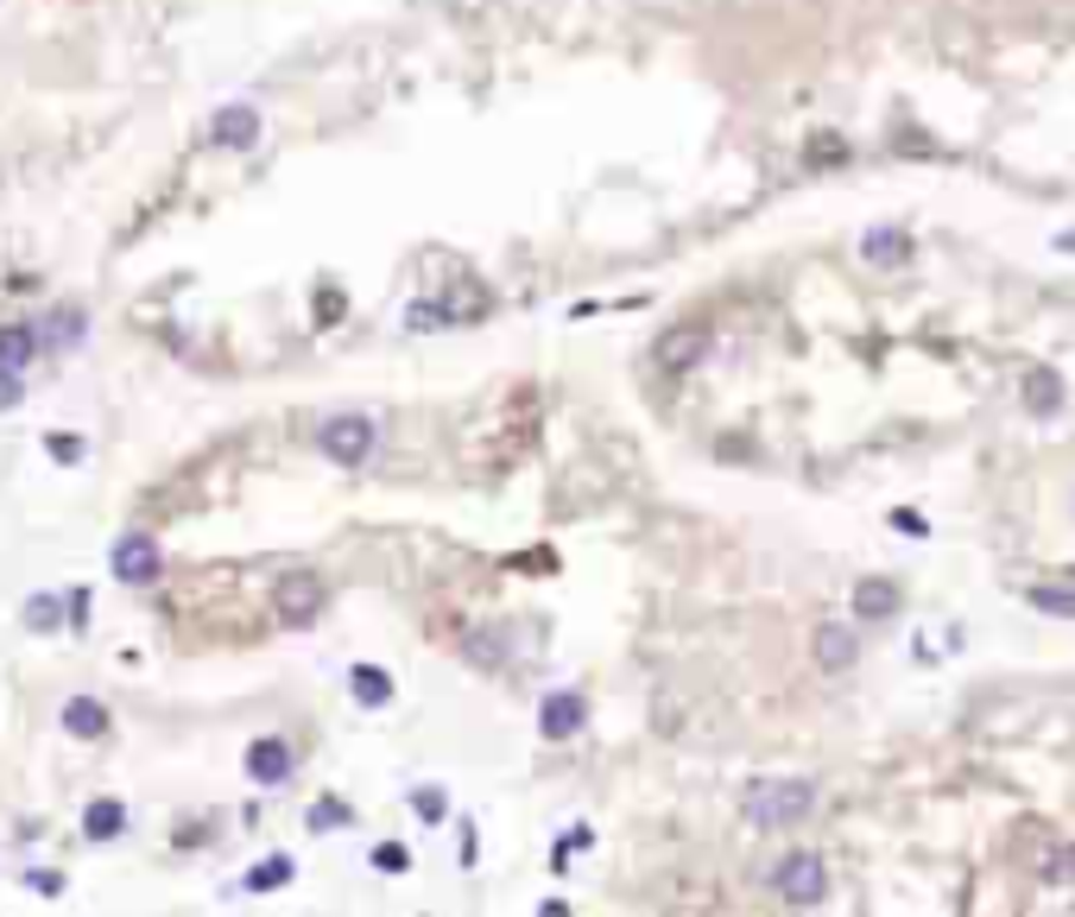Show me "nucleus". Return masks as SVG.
Returning <instances> with one entry per match:
<instances>
[{"label": "nucleus", "mask_w": 1075, "mask_h": 917, "mask_svg": "<svg viewBox=\"0 0 1075 917\" xmlns=\"http://www.w3.org/2000/svg\"><path fill=\"white\" fill-rule=\"evenodd\" d=\"M741 810L753 829H791L816 810V785L810 778H759V785H746Z\"/></svg>", "instance_id": "1"}, {"label": "nucleus", "mask_w": 1075, "mask_h": 917, "mask_svg": "<svg viewBox=\"0 0 1075 917\" xmlns=\"http://www.w3.org/2000/svg\"><path fill=\"white\" fill-rule=\"evenodd\" d=\"M310 443H317V456L335 462V469H368L373 456H380V424L361 418V411H330Z\"/></svg>", "instance_id": "2"}, {"label": "nucleus", "mask_w": 1075, "mask_h": 917, "mask_svg": "<svg viewBox=\"0 0 1075 917\" xmlns=\"http://www.w3.org/2000/svg\"><path fill=\"white\" fill-rule=\"evenodd\" d=\"M772 892H779L784 905H797V912H810L829 899V867L816 861L810 848H791L779 867H772Z\"/></svg>", "instance_id": "3"}, {"label": "nucleus", "mask_w": 1075, "mask_h": 917, "mask_svg": "<svg viewBox=\"0 0 1075 917\" xmlns=\"http://www.w3.org/2000/svg\"><path fill=\"white\" fill-rule=\"evenodd\" d=\"M583 722H589V702H583V690H551V697L538 702V734H545L551 747L576 740V734H583Z\"/></svg>", "instance_id": "4"}, {"label": "nucleus", "mask_w": 1075, "mask_h": 917, "mask_svg": "<svg viewBox=\"0 0 1075 917\" xmlns=\"http://www.w3.org/2000/svg\"><path fill=\"white\" fill-rule=\"evenodd\" d=\"M158 570H165V557H158V545H152L146 532H133V538H120V545H114V576H120L127 588L158 583Z\"/></svg>", "instance_id": "5"}, {"label": "nucleus", "mask_w": 1075, "mask_h": 917, "mask_svg": "<svg viewBox=\"0 0 1075 917\" xmlns=\"http://www.w3.org/2000/svg\"><path fill=\"white\" fill-rule=\"evenodd\" d=\"M317 614H323V583H317V576H285V583H279V626L304 633Z\"/></svg>", "instance_id": "6"}, {"label": "nucleus", "mask_w": 1075, "mask_h": 917, "mask_svg": "<svg viewBox=\"0 0 1075 917\" xmlns=\"http://www.w3.org/2000/svg\"><path fill=\"white\" fill-rule=\"evenodd\" d=\"M209 140L228 152H247L260 147V109H247V102H228V109L209 114Z\"/></svg>", "instance_id": "7"}, {"label": "nucleus", "mask_w": 1075, "mask_h": 917, "mask_svg": "<svg viewBox=\"0 0 1075 917\" xmlns=\"http://www.w3.org/2000/svg\"><path fill=\"white\" fill-rule=\"evenodd\" d=\"M292 766H297V753H292V740H279V734H266V740L247 747V778L254 785H285Z\"/></svg>", "instance_id": "8"}, {"label": "nucleus", "mask_w": 1075, "mask_h": 917, "mask_svg": "<svg viewBox=\"0 0 1075 917\" xmlns=\"http://www.w3.org/2000/svg\"><path fill=\"white\" fill-rule=\"evenodd\" d=\"M38 330V348H82V335H89V317H82V304H57V310H44V323Z\"/></svg>", "instance_id": "9"}, {"label": "nucleus", "mask_w": 1075, "mask_h": 917, "mask_svg": "<svg viewBox=\"0 0 1075 917\" xmlns=\"http://www.w3.org/2000/svg\"><path fill=\"white\" fill-rule=\"evenodd\" d=\"M854 659H860L854 626H842V621H822V626H816V664H822V671H854Z\"/></svg>", "instance_id": "10"}, {"label": "nucleus", "mask_w": 1075, "mask_h": 917, "mask_svg": "<svg viewBox=\"0 0 1075 917\" xmlns=\"http://www.w3.org/2000/svg\"><path fill=\"white\" fill-rule=\"evenodd\" d=\"M1025 411L1032 418H1057L1063 411V373L1057 367H1032L1025 373Z\"/></svg>", "instance_id": "11"}, {"label": "nucleus", "mask_w": 1075, "mask_h": 917, "mask_svg": "<svg viewBox=\"0 0 1075 917\" xmlns=\"http://www.w3.org/2000/svg\"><path fill=\"white\" fill-rule=\"evenodd\" d=\"M64 728H71L76 740H108L114 715L95 697H71V702H64Z\"/></svg>", "instance_id": "12"}, {"label": "nucleus", "mask_w": 1075, "mask_h": 917, "mask_svg": "<svg viewBox=\"0 0 1075 917\" xmlns=\"http://www.w3.org/2000/svg\"><path fill=\"white\" fill-rule=\"evenodd\" d=\"M708 355V330H670L665 335V348H658V361H665V373H690V367Z\"/></svg>", "instance_id": "13"}, {"label": "nucleus", "mask_w": 1075, "mask_h": 917, "mask_svg": "<svg viewBox=\"0 0 1075 917\" xmlns=\"http://www.w3.org/2000/svg\"><path fill=\"white\" fill-rule=\"evenodd\" d=\"M860 259H867V266H905V259H911V241H905L898 228H867V234H860Z\"/></svg>", "instance_id": "14"}, {"label": "nucleus", "mask_w": 1075, "mask_h": 917, "mask_svg": "<svg viewBox=\"0 0 1075 917\" xmlns=\"http://www.w3.org/2000/svg\"><path fill=\"white\" fill-rule=\"evenodd\" d=\"M44 348H38V330L33 323H7L0 330V367H13V373H26Z\"/></svg>", "instance_id": "15"}, {"label": "nucleus", "mask_w": 1075, "mask_h": 917, "mask_svg": "<svg viewBox=\"0 0 1075 917\" xmlns=\"http://www.w3.org/2000/svg\"><path fill=\"white\" fill-rule=\"evenodd\" d=\"M854 614H860V621H892V614H898V588H892L886 576H867V583L854 588Z\"/></svg>", "instance_id": "16"}, {"label": "nucleus", "mask_w": 1075, "mask_h": 917, "mask_svg": "<svg viewBox=\"0 0 1075 917\" xmlns=\"http://www.w3.org/2000/svg\"><path fill=\"white\" fill-rule=\"evenodd\" d=\"M120 829H127V810L114 804V798H95V804L82 810V836H89L95 848H102V842H114Z\"/></svg>", "instance_id": "17"}, {"label": "nucleus", "mask_w": 1075, "mask_h": 917, "mask_svg": "<svg viewBox=\"0 0 1075 917\" xmlns=\"http://www.w3.org/2000/svg\"><path fill=\"white\" fill-rule=\"evenodd\" d=\"M348 690H355V702H368V709H386L393 702V677L380 664H355L348 671Z\"/></svg>", "instance_id": "18"}, {"label": "nucleus", "mask_w": 1075, "mask_h": 917, "mask_svg": "<svg viewBox=\"0 0 1075 917\" xmlns=\"http://www.w3.org/2000/svg\"><path fill=\"white\" fill-rule=\"evenodd\" d=\"M26 626H33V633H57V626H64V601H57L51 588H38L33 601H26Z\"/></svg>", "instance_id": "19"}, {"label": "nucleus", "mask_w": 1075, "mask_h": 917, "mask_svg": "<svg viewBox=\"0 0 1075 917\" xmlns=\"http://www.w3.org/2000/svg\"><path fill=\"white\" fill-rule=\"evenodd\" d=\"M1025 601H1032V608H1038V614H1057V621H1075V588H1057V583H1050V588H1032V595H1025Z\"/></svg>", "instance_id": "20"}, {"label": "nucleus", "mask_w": 1075, "mask_h": 917, "mask_svg": "<svg viewBox=\"0 0 1075 917\" xmlns=\"http://www.w3.org/2000/svg\"><path fill=\"white\" fill-rule=\"evenodd\" d=\"M285 880H292V861H266V867L247 874V892H272V886H285Z\"/></svg>", "instance_id": "21"}, {"label": "nucleus", "mask_w": 1075, "mask_h": 917, "mask_svg": "<svg viewBox=\"0 0 1075 917\" xmlns=\"http://www.w3.org/2000/svg\"><path fill=\"white\" fill-rule=\"evenodd\" d=\"M1070 880H1075V842L1063 848V854L1044 861V886H1070Z\"/></svg>", "instance_id": "22"}, {"label": "nucleus", "mask_w": 1075, "mask_h": 917, "mask_svg": "<svg viewBox=\"0 0 1075 917\" xmlns=\"http://www.w3.org/2000/svg\"><path fill=\"white\" fill-rule=\"evenodd\" d=\"M373 867H380V874H406V867H411L406 842H380V848H373Z\"/></svg>", "instance_id": "23"}, {"label": "nucleus", "mask_w": 1075, "mask_h": 917, "mask_svg": "<svg viewBox=\"0 0 1075 917\" xmlns=\"http://www.w3.org/2000/svg\"><path fill=\"white\" fill-rule=\"evenodd\" d=\"M44 449H51L57 462H82V437H76V431H51V437H44Z\"/></svg>", "instance_id": "24"}, {"label": "nucleus", "mask_w": 1075, "mask_h": 917, "mask_svg": "<svg viewBox=\"0 0 1075 917\" xmlns=\"http://www.w3.org/2000/svg\"><path fill=\"white\" fill-rule=\"evenodd\" d=\"M342 310H348V297L335 292V285H323V297H317V323L330 330V323H342Z\"/></svg>", "instance_id": "25"}, {"label": "nucleus", "mask_w": 1075, "mask_h": 917, "mask_svg": "<svg viewBox=\"0 0 1075 917\" xmlns=\"http://www.w3.org/2000/svg\"><path fill=\"white\" fill-rule=\"evenodd\" d=\"M437 323H449L444 304H411L406 310V330H437Z\"/></svg>", "instance_id": "26"}, {"label": "nucleus", "mask_w": 1075, "mask_h": 917, "mask_svg": "<svg viewBox=\"0 0 1075 917\" xmlns=\"http://www.w3.org/2000/svg\"><path fill=\"white\" fill-rule=\"evenodd\" d=\"M462 652H469L475 664H494V659H500V639H494V633H469V646H462Z\"/></svg>", "instance_id": "27"}, {"label": "nucleus", "mask_w": 1075, "mask_h": 917, "mask_svg": "<svg viewBox=\"0 0 1075 917\" xmlns=\"http://www.w3.org/2000/svg\"><path fill=\"white\" fill-rule=\"evenodd\" d=\"M348 816H355L348 804H317V810H310V829H342Z\"/></svg>", "instance_id": "28"}, {"label": "nucleus", "mask_w": 1075, "mask_h": 917, "mask_svg": "<svg viewBox=\"0 0 1075 917\" xmlns=\"http://www.w3.org/2000/svg\"><path fill=\"white\" fill-rule=\"evenodd\" d=\"M444 791H437V785H424V791H418V816H424V823H444Z\"/></svg>", "instance_id": "29"}, {"label": "nucleus", "mask_w": 1075, "mask_h": 917, "mask_svg": "<svg viewBox=\"0 0 1075 917\" xmlns=\"http://www.w3.org/2000/svg\"><path fill=\"white\" fill-rule=\"evenodd\" d=\"M20 399H26V386H20V373H13V367H0V411H13Z\"/></svg>", "instance_id": "30"}, {"label": "nucleus", "mask_w": 1075, "mask_h": 917, "mask_svg": "<svg viewBox=\"0 0 1075 917\" xmlns=\"http://www.w3.org/2000/svg\"><path fill=\"white\" fill-rule=\"evenodd\" d=\"M822 140H829V133H822ZM835 158H848V147H835V140H829V147H810V165H835Z\"/></svg>", "instance_id": "31"}, {"label": "nucleus", "mask_w": 1075, "mask_h": 917, "mask_svg": "<svg viewBox=\"0 0 1075 917\" xmlns=\"http://www.w3.org/2000/svg\"><path fill=\"white\" fill-rule=\"evenodd\" d=\"M892 525H898V532H911V538H924V519H918V513H892Z\"/></svg>", "instance_id": "32"}, {"label": "nucleus", "mask_w": 1075, "mask_h": 917, "mask_svg": "<svg viewBox=\"0 0 1075 917\" xmlns=\"http://www.w3.org/2000/svg\"><path fill=\"white\" fill-rule=\"evenodd\" d=\"M1057 247H1063V254H1075V228H1070V234H1063V241H1057Z\"/></svg>", "instance_id": "33"}]
</instances>
